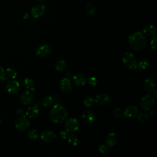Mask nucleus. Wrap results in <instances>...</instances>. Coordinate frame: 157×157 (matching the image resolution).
<instances>
[{
  "label": "nucleus",
  "mask_w": 157,
  "mask_h": 157,
  "mask_svg": "<svg viewBox=\"0 0 157 157\" xmlns=\"http://www.w3.org/2000/svg\"><path fill=\"white\" fill-rule=\"evenodd\" d=\"M156 39H157V37L156 34L152 36V37L151 39L150 46H151V48L153 50H155L156 48Z\"/></svg>",
  "instance_id": "obj_32"
},
{
  "label": "nucleus",
  "mask_w": 157,
  "mask_h": 157,
  "mask_svg": "<svg viewBox=\"0 0 157 157\" xmlns=\"http://www.w3.org/2000/svg\"><path fill=\"white\" fill-rule=\"evenodd\" d=\"M67 115L68 112L66 108L60 104H56L51 109L49 118L54 123H61L66 119Z\"/></svg>",
  "instance_id": "obj_1"
},
{
  "label": "nucleus",
  "mask_w": 157,
  "mask_h": 157,
  "mask_svg": "<svg viewBox=\"0 0 157 157\" xmlns=\"http://www.w3.org/2000/svg\"><path fill=\"white\" fill-rule=\"evenodd\" d=\"M123 64L132 70L137 69V62L135 56L131 52H125L122 56Z\"/></svg>",
  "instance_id": "obj_3"
},
{
  "label": "nucleus",
  "mask_w": 157,
  "mask_h": 157,
  "mask_svg": "<svg viewBox=\"0 0 157 157\" xmlns=\"http://www.w3.org/2000/svg\"><path fill=\"white\" fill-rule=\"evenodd\" d=\"M29 120L25 115L20 117L16 121L15 128L20 131H25L29 127Z\"/></svg>",
  "instance_id": "obj_5"
},
{
  "label": "nucleus",
  "mask_w": 157,
  "mask_h": 157,
  "mask_svg": "<svg viewBox=\"0 0 157 157\" xmlns=\"http://www.w3.org/2000/svg\"><path fill=\"white\" fill-rule=\"evenodd\" d=\"M55 67L58 71H59V72L63 71L66 69V63L63 59H59L56 62L55 64Z\"/></svg>",
  "instance_id": "obj_22"
},
{
  "label": "nucleus",
  "mask_w": 157,
  "mask_h": 157,
  "mask_svg": "<svg viewBox=\"0 0 157 157\" xmlns=\"http://www.w3.org/2000/svg\"><path fill=\"white\" fill-rule=\"evenodd\" d=\"M23 83L24 86H25L26 88H27V89H28V88H31L32 86H33V85H34V81H33L32 79L29 78H26L23 80Z\"/></svg>",
  "instance_id": "obj_30"
},
{
  "label": "nucleus",
  "mask_w": 157,
  "mask_h": 157,
  "mask_svg": "<svg viewBox=\"0 0 157 157\" xmlns=\"http://www.w3.org/2000/svg\"><path fill=\"white\" fill-rule=\"evenodd\" d=\"M20 90L19 83L14 80L9 81L6 85V90L11 95L16 94Z\"/></svg>",
  "instance_id": "obj_9"
},
{
  "label": "nucleus",
  "mask_w": 157,
  "mask_h": 157,
  "mask_svg": "<svg viewBox=\"0 0 157 157\" xmlns=\"http://www.w3.org/2000/svg\"><path fill=\"white\" fill-rule=\"evenodd\" d=\"M37 1H44V0H37Z\"/></svg>",
  "instance_id": "obj_40"
},
{
  "label": "nucleus",
  "mask_w": 157,
  "mask_h": 157,
  "mask_svg": "<svg viewBox=\"0 0 157 157\" xmlns=\"http://www.w3.org/2000/svg\"><path fill=\"white\" fill-rule=\"evenodd\" d=\"M40 139L42 141L45 143H51L55 140L56 134L52 131L45 130L40 134Z\"/></svg>",
  "instance_id": "obj_8"
},
{
  "label": "nucleus",
  "mask_w": 157,
  "mask_h": 157,
  "mask_svg": "<svg viewBox=\"0 0 157 157\" xmlns=\"http://www.w3.org/2000/svg\"><path fill=\"white\" fill-rule=\"evenodd\" d=\"M60 136L63 139H66L67 137V136H68V132L66 130V131H62L60 132Z\"/></svg>",
  "instance_id": "obj_36"
},
{
  "label": "nucleus",
  "mask_w": 157,
  "mask_h": 157,
  "mask_svg": "<svg viewBox=\"0 0 157 157\" xmlns=\"http://www.w3.org/2000/svg\"><path fill=\"white\" fill-rule=\"evenodd\" d=\"M67 142L71 145L76 146L78 144V139L75 135L72 134L67 137Z\"/></svg>",
  "instance_id": "obj_24"
},
{
  "label": "nucleus",
  "mask_w": 157,
  "mask_h": 157,
  "mask_svg": "<svg viewBox=\"0 0 157 157\" xmlns=\"http://www.w3.org/2000/svg\"><path fill=\"white\" fill-rule=\"evenodd\" d=\"M6 80V72L2 67L0 66V80L5 81Z\"/></svg>",
  "instance_id": "obj_35"
},
{
  "label": "nucleus",
  "mask_w": 157,
  "mask_h": 157,
  "mask_svg": "<svg viewBox=\"0 0 157 157\" xmlns=\"http://www.w3.org/2000/svg\"><path fill=\"white\" fill-rule=\"evenodd\" d=\"M33 94L29 90H26L23 91L20 95V101L24 105L31 104L33 101Z\"/></svg>",
  "instance_id": "obj_11"
},
{
  "label": "nucleus",
  "mask_w": 157,
  "mask_h": 157,
  "mask_svg": "<svg viewBox=\"0 0 157 157\" xmlns=\"http://www.w3.org/2000/svg\"><path fill=\"white\" fill-rule=\"evenodd\" d=\"M94 102V100L91 97H86L84 99L83 103L84 105L86 107H91L93 105Z\"/></svg>",
  "instance_id": "obj_28"
},
{
  "label": "nucleus",
  "mask_w": 157,
  "mask_h": 157,
  "mask_svg": "<svg viewBox=\"0 0 157 157\" xmlns=\"http://www.w3.org/2000/svg\"><path fill=\"white\" fill-rule=\"evenodd\" d=\"M39 114V110L35 107H30L26 111V116L29 118H34Z\"/></svg>",
  "instance_id": "obj_20"
},
{
  "label": "nucleus",
  "mask_w": 157,
  "mask_h": 157,
  "mask_svg": "<svg viewBox=\"0 0 157 157\" xmlns=\"http://www.w3.org/2000/svg\"><path fill=\"white\" fill-rule=\"evenodd\" d=\"M153 92H154V94H155V98H156V97H157V96H156V91H155V90L153 91Z\"/></svg>",
  "instance_id": "obj_39"
},
{
  "label": "nucleus",
  "mask_w": 157,
  "mask_h": 157,
  "mask_svg": "<svg viewBox=\"0 0 157 157\" xmlns=\"http://www.w3.org/2000/svg\"><path fill=\"white\" fill-rule=\"evenodd\" d=\"M109 150V147L107 145H101L99 147V151L102 154H106L108 152Z\"/></svg>",
  "instance_id": "obj_33"
},
{
  "label": "nucleus",
  "mask_w": 157,
  "mask_h": 157,
  "mask_svg": "<svg viewBox=\"0 0 157 157\" xmlns=\"http://www.w3.org/2000/svg\"><path fill=\"white\" fill-rule=\"evenodd\" d=\"M46 7L43 4H39L34 6L31 10V15L34 18H38L42 17L45 12Z\"/></svg>",
  "instance_id": "obj_7"
},
{
  "label": "nucleus",
  "mask_w": 157,
  "mask_h": 157,
  "mask_svg": "<svg viewBox=\"0 0 157 157\" xmlns=\"http://www.w3.org/2000/svg\"><path fill=\"white\" fill-rule=\"evenodd\" d=\"M53 102V99L50 96H45L41 100V105L43 107H47L50 106Z\"/></svg>",
  "instance_id": "obj_21"
},
{
  "label": "nucleus",
  "mask_w": 157,
  "mask_h": 157,
  "mask_svg": "<svg viewBox=\"0 0 157 157\" xmlns=\"http://www.w3.org/2000/svg\"><path fill=\"white\" fill-rule=\"evenodd\" d=\"M29 17H30V15H29V14L28 13H25L24 14V15H23V18L25 19V20L28 19Z\"/></svg>",
  "instance_id": "obj_38"
},
{
  "label": "nucleus",
  "mask_w": 157,
  "mask_h": 157,
  "mask_svg": "<svg viewBox=\"0 0 157 157\" xmlns=\"http://www.w3.org/2000/svg\"><path fill=\"white\" fill-rule=\"evenodd\" d=\"M86 12L90 15H94L96 12V9H95V7L93 4H92L91 3H88L86 4Z\"/></svg>",
  "instance_id": "obj_29"
},
{
  "label": "nucleus",
  "mask_w": 157,
  "mask_h": 157,
  "mask_svg": "<svg viewBox=\"0 0 157 157\" xmlns=\"http://www.w3.org/2000/svg\"><path fill=\"white\" fill-rule=\"evenodd\" d=\"M6 74L7 75V77L9 78H11V79L15 78L17 75V72L13 69H12V68H10V67H9L6 69Z\"/></svg>",
  "instance_id": "obj_27"
},
{
  "label": "nucleus",
  "mask_w": 157,
  "mask_h": 157,
  "mask_svg": "<svg viewBox=\"0 0 157 157\" xmlns=\"http://www.w3.org/2000/svg\"><path fill=\"white\" fill-rule=\"evenodd\" d=\"M59 87L61 91L65 93H69L72 90V84L67 78H64L61 80Z\"/></svg>",
  "instance_id": "obj_12"
},
{
  "label": "nucleus",
  "mask_w": 157,
  "mask_h": 157,
  "mask_svg": "<svg viewBox=\"0 0 157 157\" xmlns=\"http://www.w3.org/2000/svg\"><path fill=\"white\" fill-rule=\"evenodd\" d=\"M87 83H88V84L92 86H95L98 83V80L94 77H91L88 79Z\"/></svg>",
  "instance_id": "obj_34"
},
{
  "label": "nucleus",
  "mask_w": 157,
  "mask_h": 157,
  "mask_svg": "<svg viewBox=\"0 0 157 157\" xmlns=\"http://www.w3.org/2000/svg\"><path fill=\"white\" fill-rule=\"evenodd\" d=\"M137 120L142 123L146 122L148 119V115L145 112H140L138 115H137Z\"/></svg>",
  "instance_id": "obj_25"
},
{
  "label": "nucleus",
  "mask_w": 157,
  "mask_h": 157,
  "mask_svg": "<svg viewBox=\"0 0 157 157\" xmlns=\"http://www.w3.org/2000/svg\"><path fill=\"white\" fill-rule=\"evenodd\" d=\"M113 114L115 117L119 118H121L123 116V112H122L121 109L118 108V107L114 109V110L113 111Z\"/></svg>",
  "instance_id": "obj_31"
},
{
  "label": "nucleus",
  "mask_w": 157,
  "mask_h": 157,
  "mask_svg": "<svg viewBox=\"0 0 157 157\" xmlns=\"http://www.w3.org/2000/svg\"><path fill=\"white\" fill-rule=\"evenodd\" d=\"M144 88L148 93H152L156 88L155 82L151 78H147L144 83Z\"/></svg>",
  "instance_id": "obj_18"
},
{
  "label": "nucleus",
  "mask_w": 157,
  "mask_h": 157,
  "mask_svg": "<svg viewBox=\"0 0 157 157\" xmlns=\"http://www.w3.org/2000/svg\"><path fill=\"white\" fill-rule=\"evenodd\" d=\"M52 48L46 44L40 45L37 49L36 54L40 56H47L52 53Z\"/></svg>",
  "instance_id": "obj_16"
},
{
  "label": "nucleus",
  "mask_w": 157,
  "mask_h": 157,
  "mask_svg": "<svg viewBox=\"0 0 157 157\" xmlns=\"http://www.w3.org/2000/svg\"><path fill=\"white\" fill-rule=\"evenodd\" d=\"M129 46L136 51H141L146 46L147 40L144 34L140 31L132 33L128 39Z\"/></svg>",
  "instance_id": "obj_2"
},
{
  "label": "nucleus",
  "mask_w": 157,
  "mask_h": 157,
  "mask_svg": "<svg viewBox=\"0 0 157 157\" xmlns=\"http://www.w3.org/2000/svg\"><path fill=\"white\" fill-rule=\"evenodd\" d=\"M149 66V62L146 59H142L137 63V68L141 70L146 69Z\"/></svg>",
  "instance_id": "obj_23"
},
{
  "label": "nucleus",
  "mask_w": 157,
  "mask_h": 157,
  "mask_svg": "<svg viewBox=\"0 0 157 157\" xmlns=\"http://www.w3.org/2000/svg\"><path fill=\"white\" fill-rule=\"evenodd\" d=\"M28 137L31 140H36L39 137V134L36 129H31L28 132Z\"/></svg>",
  "instance_id": "obj_26"
},
{
  "label": "nucleus",
  "mask_w": 157,
  "mask_h": 157,
  "mask_svg": "<svg viewBox=\"0 0 157 157\" xmlns=\"http://www.w3.org/2000/svg\"><path fill=\"white\" fill-rule=\"evenodd\" d=\"M155 102V98L151 95L146 94L142 97L140 101V104L143 109L145 110H149L153 107Z\"/></svg>",
  "instance_id": "obj_4"
},
{
  "label": "nucleus",
  "mask_w": 157,
  "mask_h": 157,
  "mask_svg": "<svg viewBox=\"0 0 157 157\" xmlns=\"http://www.w3.org/2000/svg\"><path fill=\"white\" fill-rule=\"evenodd\" d=\"M118 141V136L115 132H111L105 138L106 144L109 147H112L117 144Z\"/></svg>",
  "instance_id": "obj_17"
},
{
  "label": "nucleus",
  "mask_w": 157,
  "mask_h": 157,
  "mask_svg": "<svg viewBox=\"0 0 157 157\" xmlns=\"http://www.w3.org/2000/svg\"><path fill=\"white\" fill-rule=\"evenodd\" d=\"M73 81L77 86H83L87 83L88 78L85 75L82 73H77L73 77Z\"/></svg>",
  "instance_id": "obj_14"
},
{
  "label": "nucleus",
  "mask_w": 157,
  "mask_h": 157,
  "mask_svg": "<svg viewBox=\"0 0 157 157\" xmlns=\"http://www.w3.org/2000/svg\"><path fill=\"white\" fill-rule=\"evenodd\" d=\"M1 123V118H0V124Z\"/></svg>",
  "instance_id": "obj_41"
},
{
  "label": "nucleus",
  "mask_w": 157,
  "mask_h": 157,
  "mask_svg": "<svg viewBox=\"0 0 157 157\" xmlns=\"http://www.w3.org/2000/svg\"><path fill=\"white\" fill-rule=\"evenodd\" d=\"M110 101V97L104 93L98 94L95 97V102L99 106H105L109 104Z\"/></svg>",
  "instance_id": "obj_10"
},
{
  "label": "nucleus",
  "mask_w": 157,
  "mask_h": 157,
  "mask_svg": "<svg viewBox=\"0 0 157 157\" xmlns=\"http://www.w3.org/2000/svg\"><path fill=\"white\" fill-rule=\"evenodd\" d=\"M17 113L19 115H22L23 113H24V110L21 109V108H19L17 110Z\"/></svg>",
  "instance_id": "obj_37"
},
{
  "label": "nucleus",
  "mask_w": 157,
  "mask_h": 157,
  "mask_svg": "<svg viewBox=\"0 0 157 157\" xmlns=\"http://www.w3.org/2000/svg\"><path fill=\"white\" fill-rule=\"evenodd\" d=\"M64 127L67 132H73L77 131L79 128L78 121L74 118H70L66 120L64 124Z\"/></svg>",
  "instance_id": "obj_6"
},
{
  "label": "nucleus",
  "mask_w": 157,
  "mask_h": 157,
  "mask_svg": "<svg viewBox=\"0 0 157 157\" xmlns=\"http://www.w3.org/2000/svg\"><path fill=\"white\" fill-rule=\"evenodd\" d=\"M156 28L154 25H149L145 26L143 29H142V33L146 36H153L156 34Z\"/></svg>",
  "instance_id": "obj_19"
},
{
  "label": "nucleus",
  "mask_w": 157,
  "mask_h": 157,
  "mask_svg": "<svg viewBox=\"0 0 157 157\" xmlns=\"http://www.w3.org/2000/svg\"><path fill=\"white\" fill-rule=\"evenodd\" d=\"M82 118L86 123H92L95 121L96 115L91 110H86L82 113Z\"/></svg>",
  "instance_id": "obj_15"
},
{
  "label": "nucleus",
  "mask_w": 157,
  "mask_h": 157,
  "mask_svg": "<svg viewBox=\"0 0 157 157\" xmlns=\"http://www.w3.org/2000/svg\"><path fill=\"white\" fill-rule=\"evenodd\" d=\"M138 114V109L135 105L128 106L123 112V116L127 118H133Z\"/></svg>",
  "instance_id": "obj_13"
}]
</instances>
